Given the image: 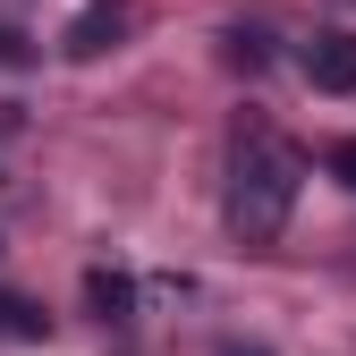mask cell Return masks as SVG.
<instances>
[{
    "instance_id": "6da1fadb",
    "label": "cell",
    "mask_w": 356,
    "mask_h": 356,
    "mask_svg": "<svg viewBox=\"0 0 356 356\" xmlns=\"http://www.w3.org/2000/svg\"><path fill=\"white\" fill-rule=\"evenodd\" d=\"M305 195V153L263 119L229 127V161H220V220H229L238 246H280L289 212Z\"/></svg>"
},
{
    "instance_id": "7a4b0ae2",
    "label": "cell",
    "mask_w": 356,
    "mask_h": 356,
    "mask_svg": "<svg viewBox=\"0 0 356 356\" xmlns=\"http://www.w3.org/2000/svg\"><path fill=\"white\" fill-rule=\"evenodd\" d=\"M297 68H305L314 94H356V34L348 26H314L305 51H297Z\"/></svg>"
},
{
    "instance_id": "3957f363",
    "label": "cell",
    "mask_w": 356,
    "mask_h": 356,
    "mask_svg": "<svg viewBox=\"0 0 356 356\" xmlns=\"http://www.w3.org/2000/svg\"><path fill=\"white\" fill-rule=\"evenodd\" d=\"M119 26H127V0H94V9L68 26V60H94V51H111V42H119Z\"/></svg>"
},
{
    "instance_id": "277c9868",
    "label": "cell",
    "mask_w": 356,
    "mask_h": 356,
    "mask_svg": "<svg viewBox=\"0 0 356 356\" xmlns=\"http://www.w3.org/2000/svg\"><path fill=\"white\" fill-rule=\"evenodd\" d=\"M85 297H94V314H102V323L127 314V280H119V272H85Z\"/></svg>"
},
{
    "instance_id": "5b68a950",
    "label": "cell",
    "mask_w": 356,
    "mask_h": 356,
    "mask_svg": "<svg viewBox=\"0 0 356 356\" xmlns=\"http://www.w3.org/2000/svg\"><path fill=\"white\" fill-rule=\"evenodd\" d=\"M0 331H9V339H42V314L26 297H0Z\"/></svg>"
},
{
    "instance_id": "8992f818",
    "label": "cell",
    "mask_w": 356,
    "mask_h": 356,
    "mask_svg": "<svg viewBox=\"0 0 356 356\" xmlns=\"http://www.w3.org/2000/svg\"><path fill=\"white\" fill-rule=\"evenodd\" d=\"M331 178H339V187H356V136H348V145H331Z\"/></svg>"
},
{
    "instance_id": "52a82bcc",
    "label": "cell",
    "mask_w": 356,
    "mask_h": 356,
    "mask_svg": "<svg viewBox=\"0 0 356 356\" xmlns=\"http://www.w3.org/2000/svg\"><path fill=\"white\" fill-rule=\"evenodd\" d=\"M220 356H272V348H220Z\"/></svg>"
}]
</instances>
